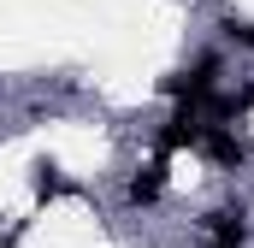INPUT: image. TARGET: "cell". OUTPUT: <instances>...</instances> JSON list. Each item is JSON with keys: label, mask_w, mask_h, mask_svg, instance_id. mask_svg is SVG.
<instances>
[{"label": "cell", "mask_w": 254, "mask_h": 248, "mask_svg": "<svg viewBox=\"0 0 254 248\" xmlns=\"http://www.w3.org/2000/svg\"><path fill=\"white\" fill-rule=\"evenodd\" d=\"M219 77H225V54H201L195 65H184V71H172V77H160V95H172L178 107H207V95L219 89Z\"/></svg>", "instance_id": "1"}, {"label": "cell", "mask_w": 254, "mask_h": 248, "mask_svg": "<svg viewBox=\"0 0 254 248\" xmlns=\"http://www.w3.org/2000/svg\"><path fill=\"white\" fill-rule=\"evenodd\" d=\"M219 36H225V48L254 54V18H243V12H219Z\"/></svg>", "instance_id": "6"}, {"label": "cell", "mask_w": 254, "mask_h": 248, "mask_svg": "<svg viewBox=\"0 0 254 248\" xmlns=\"http://www.w3.org/2000/svg\"><path fill=\"white\" fill-rule=\"evenodd\" d=\"M201 231H207V248H249L254 243V225L243 213V201H219L201 213Z\"/></svg>", "instance_id": "2"}, {"label": "cell", "mask_w": 254, "mask_h": 248, "mask_svg": "<svg viewBox=\"0 0 254 248\" xmlns=\"http://www.w3.org/2000/svg\"><path fill=\"white\" fill-rule=\"evenodd\" d=\"M60 189H65V178H60V166H54V160H42V166H36V195L48 201V195H60Z\"/></svg>", "instance_id": "7"}, {"label": "cell", "mask_w": 254, "mask_h": 248, "mask_svg": "<svg viewBox=\"0 0 254 248\" xmlns=\"http://www.w3.org/2000/svg\"><path fill=\"white\" fill-rule=\"evenodd\" d=\"M160 195H166V160H148L142 172H130V184H125L130 207H160Z\"/></svg>", "instance_id": "5"}, {"label": "cell", "mask_w": 254, "mask_h": 248, "mask_svg": "<svg viewBox=\"0 0 254 248\" xmlns=\"http://www.w3.org/2000/svg\"><path fill=\"white\" fill-rule=\"evenodd\" d=\"M201 154H207V160H213V172H225V178H237V172L249 166V142H243L231 124H207Z\"/></svg>", "instance_id": "4"}, {"label": "cell", "mask_w": 254, "mask_h": 248, "mask_svg": "<svg viewBox=\"0 0 254 248\" xmlns=\"http://www.w3.org/2000/svg\"><path fill=\"white\" fill-rule=\"evenodd\" d=\"M201 136H207V119L195 113V107H178L172 119L154 130V154L166 160V154H184V148H201Z\"/></svg>", "instance_id": "3"}]
</instances>
